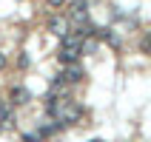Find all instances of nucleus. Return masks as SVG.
I'll return each instance as SVG.
<instances>
[{"label":"nucleus","instance_id":"nucleus-1","mask_svg":"<svg viewBox=\"0 0 151 142\" xmlns=\"http://www.w3.org/2000/svg\"><path fill=\"white\" fill-rule=\"evenodd\" d=\"M83 54V37L77 34H66L63 37V49H60V63H77V57Z\"/></svg>","mask_w":151,"mask_h":142},{"label":"nucleus","instance_id":"nucleus-2","mask_svg":"<svg viewBox=\"0 0 151 142\" xmlns=\"http://www.w3.org/2000/svg\"><path fill=\"white\" fill-rule=\"evenodd\" d=\"M68 17H71V23H77V26L88 23V3H86V0L74 3V6H71V11H68Z\"/></svg>","mask_w":151,"mask_h":142},{"label":"nucleus","instance_id":"nucleus-3","mask_svg":"<svg viewBox=\"0 0 151 142\" xmlns=\"http://www.w3.org/2000/svg\"><path fill=\"white\" fill-rule=\"evenodd\" d=\"M83 77H86L83 66H77V63H66V71L60 74V80H63V83H80Z\"/></svg>","mask_w":151,"mask_h":142},{"label":"nucleus","instance_id":"nucleus-4","mask_svg":"<svg viewBox=\"0 0 151 142\" xmlns=\"http://www.w3.org/2000/svg\"><path fill=\"white\" fill-rule=\"evenodd\" d=\"M29 100H32V91L23 88V85H14V88L9 91V102H12V105H26Z\"/></svg>","mask_w":151,"mask_h":142},{"label":"nucleus","instance_id":"nucleus-5","mask_svg":"<svg viewBox=\"0 0 151 142\" xmlns=\"http://www.w3.org/2000/svg\"><path fill=\"white\" fill-rule=\"evenodd\" d=\"M49 31L63 40V37L68 34V20H66V17H51V20H49Z\"/></svg>","mask_w":151,"mask_h":142},{"label":"nucleus","instance_id":"nucleus-6","mask_svg":"<svg viewBox=\"0 0 151 142\" xmlns=\"http://www.w3.org/2000/svg\"><path fill=\"white\" fill-rule=\"evenodd\" d=\"M143 51L151 57V37H145V40H143Z\"/></svg>","mask_w":151,"mask_h":142},{"label":"nucleus","instance_id":"nucleus-7","mask_svg":"<svg viewBox=\"0 0 151 142\" xmlns=\"http://www.w3.org/2000/svg\"><path fill=\"white\" fill-rule=\"evenodd\" d=\"M63 3H66V0H49V6H51V9H60Z\"/></svg>","mask_w":151,"mask_h":142},{"label":"nucleus","instance_id":"nucleus-8","mask_svg":"<svg viewBox=\"0 0 151 142\" xmlns=\"http://www.w3.org/2000/svg\"><path fill=\"white\" fill-rule=\"evenodd\" d=\"M3 66H6V57H3V54H0V68H3Z\"/></svg>","mask_w":151,"mask_h":142},{"label":"nucleus","instance_id":"nucleus-9","mask_svg":"<svg viewBox=\"0 0 151 142\" xmlns=\"http://www.w3.org/2000/svg\"><path fill=\"white\" fill-rule=\"evenodd\" d=\"M0 111H3V100H0Z\"/></svg>","mask_w":151,"mask_h":142},{"label":"nucleus","instance_id":"nucleus-10","mask_svg":"<svg viewBox=\"0 0 151 142\" xmlns=\"http://www.w3.org/2000/svg\"><path fill=\"white\" fill-rule=\"evenodd\" d=\"M91 142H103V139H91Z\"/></svg>","mask_w":151,"mask_h":142},{"label":"nucleus","instance_id":"nucleus-11","mask_svg":"<svg viewBox=\"0 0 151 142\" xmlns=\"http://www.w3.org/2000/svg\"><path fill=\"white\" fill-rule=\"evenodd\" d=\"M0 128H3V125H0Z\"/></svg>","mask_w":151,"mask_h":142}]
</instances>
